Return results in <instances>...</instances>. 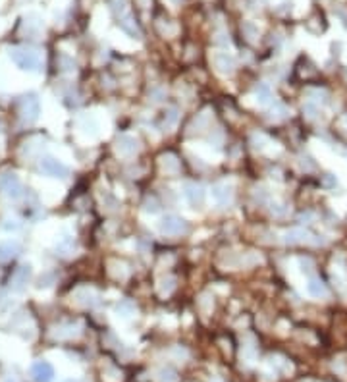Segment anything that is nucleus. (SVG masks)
I'll return each instance as SVG.
<instances>
[{"label":"nucleus","instance_id":"obj_30","mask_svg":"<svg viewBox=\"0 0 347 382\" xmlns=\"http://www.w3.org/2000/svg\"><path fill=\"white\" fill-rule=\"evenodd\" d=\"M172 2H179V0H172Z\"/></svg>","mask_w":347,"mask_h":382},{"label":"nucleus","instance_id":"obj_7","mask_svg":"<svg viewBox=\"0 0 347 382\" xmlns=\"http://www.w3.org/2000/svg\"><path fill=\"white\" fill-rule=\"evenodd\" d=\"M183 197L187 199V203L195 208L202 206L204 203V190H202L201 184H195V182H185L183 184Z\"/></svg>","mask_w":347,"mask_h":382},{"label":"nucleus","instance_id":"obj_1","mask_svg":"<svg viewBox=\"0 0 347 382\" xmlns=\"http://www.w3.org/2000/svg\"><path fill=\"white\" fill-rule=\"evenodd\" d=\"M187 220L177 214H166L159 224V230L164 235H181L187 232Z\"/></svg>","mask_w":347,"mask_h":382},{"label":"nucleus","instance_id":"obj_17","mask_svg":"<svg viewBox=\"0 0 347 382\" xmlns=\"http://www.w3.org/2000/svg\"><path fill=\"white\" fill-rule=\"evenodd\" d=\"M255 97H257V101L260 104H266L270 103V99H272V91L268 85H264V83H259L257 87H255Z\"/></svg>","mask_w":347,"mask_h":382},{"label":"nucleus","instance_id":"obj_11","mask_svg":"<svg viewBox=\"0 0 347 382\" xmlns=\"http://www.w3.org/2000/svg\"><path fill=\"white\" fill-rule=\"evenodd\" d=\"M214 68H216L218 74L231 75L235 72V60L228 52H216L214 54Z\"/></svg>","mask_w":347,"mask_h":382},{"label":"nucleus","instance_id":"obj_24","mask_svg":"<svg viewBox=\"0 0 347 382\" xmlns=\"http://www.w3.org/2000/svg\"><path fill=\"white\" fill-rule=\"evenodd\" d=\"M159 203H157V199L155 197H149L147 201H145V210L147 212H151V214H155V212H159Z\"/></svg>","mask_w":347,"mask_h":382},{"label":"nucleus","instance_id":"obj_22","mask_svg":"<svg viewBox=\"0 0 347 382\" xmlns=\"http://www.w3.org/2000/svg\"><path fill=\"white\" fill-rule=\"evenodd\" d=\"M149 97L153 99V103H162L166 99V91L162 87H153L149 91Z\"/></svg>","mask_w":347,"mask_h":382},{"label":"nucleus","instance_id":"obj_13","mask_svg":"<svg viewBox=\"0 0 347 382\" xmlns=\"http://www.w3.org/2000/svg\"><path fill=\"white\" fill-rule=\"evenodd\" d=\"M177 120H179V110H177L175 106L166 108V112H164V120H162L164 130H166V132H172L174 128H175V124H177Z\"/></svg>","mask_w":347,"mask_h":382},{"label":"nucleus","instance_id":"obj_29","mask_svg":"<svg viewBox=\"0 0 347 382\" xmlns=\"http://www.w3.org/2000/svg\"><path fill=\"white\" fill-rule=\"evenodd\" d=\"M66 382H77V381H66Z\"/></svg>","mask_w":347,"mask_h":382},{"label":"nucleus","instance_id":"obj_27","mask_svg":"<svg viewBox=\"0 0 347 382\" xmlns=\"http://www.w3.org/2000/svg\"><path fill=\"white\" fill-rule=\"evenodd\" d=\"M301 266H303V270L311 272V270H313V261H309V259H301Z\"/></svg>","mask_w":347,"mask_h":382},{"label":"nucleus","instance_id":"obj_4","mask_svg":"<svg viewBox=\"0 0 347 382\" xmlns=\"http://www.w3.org/2000/svg\"><path fill=\"white\" fill-rule=\"evenodd\" d=\"M212 199L218 206H230L233 203V186L226 182H218L212 186Z\"/></svg>","mask_w":347,"mask_h":382},{"label":"nucleus","instance_id":"obj_16","mask_svg":"<svg viewBox=\"0 0 347 382\" xmlns=\"http://www.w3.org/2000/svg\"><path fill=\"white\" fill-rule=\"evenodd\" d=\"M17 243H12V241H6L0 245V261H10L12 257H15L17 253Z\"/></svg>","mask_w":347,"mask_h":382},{"label":"nucleus","instance_id":"obj_8","mask_svg":"<svg viewBox=\"0 0 347 382\" xmlns=\"http://www.w3.org/2000/svg\"><path fill=\"white\" fill-rule=\"evenodd\" d=\"M31 377L35 382H52L54 379V369L48 361H37L31 367Z\"/></svg>","mask_w":347,"mask_h":382},{"label":"nucleus","instance_id":"obj_19","mask_svg":"<svg viewBox=\"0 0 347 382\" xmlns=\"http://www.w3.org/2000/svg\"><path fill=\"white\" fill-rule=\"evenodd\" d=\"M303 114L309 120H317L318 114H320V108H318V104L315 101H309V103H305L303 106Z\"/></svg>","mask_w":347,"mask_h":382},{"label":"nucleus","instance_id":"obj_26","mask_svg":"<svg viewBox=\"0 0 347 382\" xmlns=\"http://www.w3.org/2000/svg\"><path fill=\"white\" fill-rule=\"evenodd\" d=\"M255 199H257L259 203H266V199H268V191L264 190V188H257V191H255Z\"/></svg>","mask_w":347,"mask_h":382},{"label":"nucleus","instance_id":"obj_10","mask_svg":"<svg viewBox=\"0 0 347 382\" xmlns=\"http://www.w3.org/2000/svg\"><path fill=\"white\" fill-rule=\"evenodd\" d=\"M159 164H160V172L166 174V176H177V174L181 172V162H179V159H177L175 155H172V153L162 155Z\"/></svg>","mask_w":347,"mask_h":382},{"label":"nucleus","instance_id":"obj_12","mask_svg":"<svg viewBox=\"0 0 347 382\" xmlns=\"http://www.w3.org/2000/svg\"><path fill=\"white\" fill-rule=\"evenodd\" d=\"M307 292H309V295H313V297H326V295H328V290H326L324 282L318 278H309V282H307Z\"/></svg>","mask_w":347,"mask_h":382},{"label":"nucleus","instance_id":"obj_28","mask_svg":"<svg viewBox=\"0 0 347 382\" xmlns=\"http://www.w3.org/2000/svg\"><path fill=\"white\" fill-rule=\"evenodd\" d=\"M326 184H328V186H334V184H336V180L332 178V174H326Z\"/></svg>","mask_w":347,"mask_h":382},{"label":"nucleus","instance_id":"obj_9","mask_svg":"<svg viewBox=\"0 0 347 382\" xmlns=\"http://www.w3.org/2000/svg\"><path fill=\"white\" fill-rule=\"evenodd\" d=\"M0 190L4 191L10 199H17L21 195V184L15 174H4L0 178Z\"/></svg>","mask_w":347,"mask_h":382},{"label":"nucleus","instance_id":"obj_5","mask_svg":"<svg viewBox=\"0 0 347 382\" xmlns=\"http://www.w3.org/2000/svg\"><path fill=\"white\" fill-rule=\"evenodd\" d=\"M39 170L46 174V176H52V178H66L68 176V166L66 164H62L60 161L56 159H52V157H46L43 161L39 162Z\"/></svg>","mask_w":347,"mask_h":382},{"label":"nucleus","instance_id":"obj_2","mask_svg":"<svg viewBox=\"0 0 347 382\" xmlns=\"http://www.w3.org/2000/svg\"><path fill=\"white\" fill-rule=\"evenodd\" d=\"M284 241L289 243V245H297V243H307V245H320L324 243V239H320L318 235H315L309 230H303V228H293V230H288L284 234Z\"/></svg>","mask_w":347,"mask_h":382},{"label":"nucleus","instance_id":"obj_15","mask_svg":"<svg viewBox=\"0 0 347 382\" xmlns=\"http://www.w3.org/2000/svg\"><path fill=\"white\" fill-rule=\"evenodd\" d=\"M116 313H118V317H122V319H130L131 315L135 313V305L131 303L130 299H120V303L116 305Z\"/></svg>","mask_w":347,"mask_h":382},{"label":"nucleus","instance_id":"obj_18","mask_svg":"<svg viewBox=\"0 0 347 382\" xmlns=\"http://www.w3.org/2000/svg\"><path fill=\"white\" fill-rule=\"evenodd\" d=\"M174 288H175V278L174 276H164V278H160V284H159V292L160 295H170L174 292Z\"/></svg>","mask_w":347,"mask_h":382},{"label":"nucleus","instance_id":"obj_20","mask_svg":"<svg viewBox=\"0 0 347 382\" xmlns=\"http://www.w3.org/2000/svg\"><path fill=\"white\" fill-rule=\"evenodd\" d=\"M27 278H29V266H21L19 270H17V274H15V288L17 290H21V286L27 282Z\"/></svg>","mask_w":347,"mask_h":382},{"label":"nucleus","instance_id":"obj_23","mask_svg":"<svg viewBox=\"0 0 347 382\" xmlns=\"http://www.w3.org/2000/svg\"><path fill=\"white\" fill-rule=\"evenodd\" d=\"M270 210H272V214H276V216H286V214H288V210H289V206H286L284 203H278V201H274Z\"/></svg>","mask_w":347,"mask_h":382},{"label":"nucleus","instance_id":"obj_14","mask_svg":"<svg viewBox=\"0 0 347 382\" xmlns=\"http://www.w3.org/2000/svg\"><path fill=\"white\" fill-rule=\"evenodd\" d=\"M37 114H39V103L33 97H29L25 101V108H23V120L25 122H35Z\"/></svg>","mask_w":347,"mask_h":382},{"label":"nucleus","instance_id":"obj_3","mask_svg":"<svg viewBox=\"0 0 347 382\" xmlns=\"http://www.w3.org/2000/svg\"><path fill=\"white\" fill-rule=\"evenodd\" d=\"M139 149H141V145H139V141L133 135H120L116 139V153L120 157H124V159L135 157L139 153Z\"/></svg>","mask_w":347,"mask_h":382},{"label":"nucleus","instance_id":"obj_25","mask_svg":"<svg viewBox=\"0 0 347 382\" xmlns=\"http://www.w3.org/2000/svg\"><path fill=\"white\" fill-rule=\"evenodd\" d=\"M160 381L162 382H174L175 381V373L172 369H162L160 371Z\"/></svg>","mask_w":347,"mask_h":382},{"label":"nucleus","instance_id":"obj_6","mask_svg":"<svg viewBox=\"0 0 347 382\" xmlns=\"http://www.w3.org/2000/svg\"><path fill=\"white\" fill-rule=\"evenodd\" d=\"M12 58H14V62L21 70L33 72V70L39 68V56H37L33 50H14V52H12Z\"/></svg>","mask_w":347,"mask_h":382},{"label":"nucleus","instance_id":"obj_21","mask_svg":"<svg viewBox=\"0 0 347 382\" xmlns=\"http://www.w3.org/2000/svg\"><path fill=\"white\" fill-rule=\"evenodd\" d=\"M288 116V108L284 106V104H280V103H274V108H272V120H284V118Z\"/></svg>","mask_w":347,"mask_h":382},{"label":"nucleus","instance_id":"obj_31","mask_svg":"<svg viewBox=\"0 0 347 382\" xmlns=\"http://www.w3.org/2000/svg\"><path fill=\"white\" fill-rule=\"evenodd\" d=\"M8 382H15V381H8Z\"/></svg>","mask_w":347,"mask_h":382}]
</instances>
